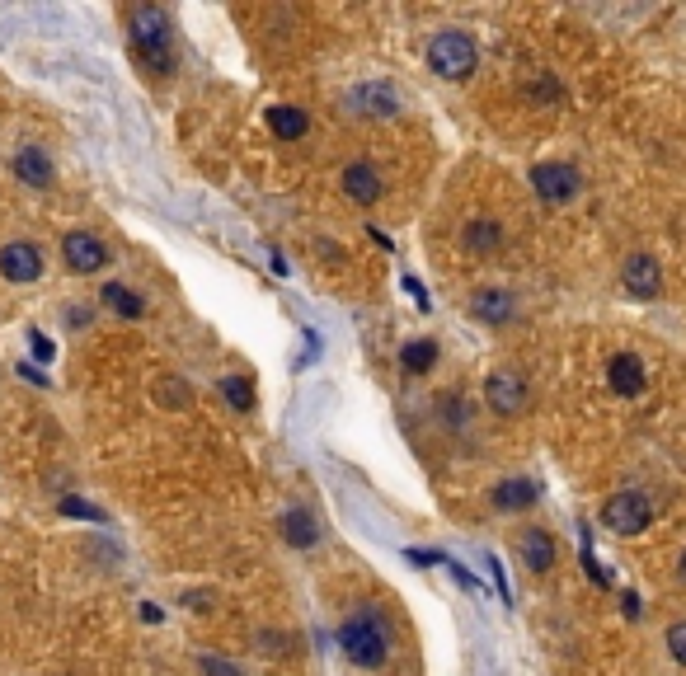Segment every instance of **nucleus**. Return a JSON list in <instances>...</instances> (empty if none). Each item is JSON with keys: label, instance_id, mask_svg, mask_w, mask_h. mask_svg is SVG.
I'll return each instance as SVG.
<instances>
[{"label": "nucleus", "instance_id": "obj_8", "mask_svg": "<svg viewBox=\"0 0 686 676\" xmlns=\"http://www.w3.org/2000/svg\"><path fill=\"white\" fill-rule=\"evenodd\" d=\"M621 287L635 301H654L658 292H663V268H658L654 254H630V259L621 263Z\"/></svg>", "mask_w": 686, "mask_h": 676}, {"label": "nucleus", "instance_id": "obj_18", "mask_svg": "<svg viewBox=\"0 0 686 676\" xmlns=\"http://www.w3.org/2000/svg\"><path fill=\"white\" fill-rule=\"evenodd\" d=\"M282 536H287V545H297V550H311L315 540H320V526H315V517L306 507H292V512L282 517Z\"/></svg>", "mask_w": 686, "mask_h": 676}, {"label": "nucleus", "instance_id": "obj_4", "mask_svg": "<svg viewBox=\"0 0 686 676\" xmlns=\"http://www.w3.org/2000/svg\"><path fill=\"white\" fill-rule=\"evenodd\" d=\"M649 522H654V503L640 489H621L602 503V526L616 531V536H640Z\"/></svg>", "mask_w": 686, "mask_h": 676}, {"label": "nucleus", "instance_id": "obj_24", "mask_svg": "<svg viewBox=\"0 0 686 676\" xmlns=\"http://www.w3.org/2000/svg\"><path fill=\"white\" fill-rule=\"evenodd\" d=\"M198 672H203V676H245L235 662L217 658V653H203V658H198Z\"/></svg>", "mask_w": 686, "mask_h": 676}, {"label": "nucleus", "instance_id": "obj_11", "mask_svg": "<svg viewBox=\"0 0 686 676\" xmlns=\"http://www.w3.org/2000/svg\"><path fill=\"white\" fill-rule=\"evenodd\" d=\"M0 277L5 282H38L43 277V254H38V245H29V240H10V245L0 249Z\"/></svg>", "mask_w": 686, "mask_h": 676}, {"label": "nucleus", "instance_id": "obj_26", "mask_svg": "<svg viewBox=\"0 0 686 676\" xmlns=\"http://www.w3.org/2000/svg\"><path fill=\"white\" fill-rule=\"evenodd\" d=\"M668 653L686 667V620H677V625L668 630Z\"/></svg>", "mask_w": 686, "mask_h": 676}, {"label": "nucleus", "instance_id": "obj_7", "mask_svg": "<svg viewBox=\"0 0 686 676\" xmlns=\"http://www.w3.org/2000/svg\"><path fill=\"white\" fill-rule=\"evenodd\" d=\"M343 108L358 113V118H395L400 113V94L381 85V80H367V85H353L343 94Z\"/></svg>", "mask_w": 686, "mask_h": 676}, {"label": "nucleus", "instance_id": "obj_9", "mask_svg": "<svg viewBox=\"0 0 686 676\" xmlns=\"http://www.w3.org/2000/svg\"><path fill=\"white\" fill-rule=\"evenodd\" d=\"M62 259L71 273H99V268L109 263V245L90 231H71L62 240Z\"/></svg>", "mask_w": 686, "mask_h": 676}, {"label": "nucleus", "instance_id": "obj_25", "mask_svg": "<svg viewBox=\"0 0 686 676\" xmlns=\"http://www.w3.org/2000/svg\"><path fill=\"white\" fill-rule=\"evenodd\" d=\"M221 390H226V400L240 404V409H250V404H254L250 385H245V381H235V376H226V381H221Z\"/></svg>", "mask_w": 686, "mask_h": 676}, {"label": "nucleus", "instance_id": "obj_6", "mask_svg": "<svg viewBox=\"0 0 686 676\" xmlns=\"http://www.w3.org/2000/svg\"><path fill=\"white\" fill-rule=\"evenodd\" d=\"M527 400H531L527 376H517V371H494V376L484 381V404H489V414L513 418V414L527 409Z\"/></svg>", "mask_w": 686, "mask_h": 676}, {"label": "nucleus", "instance_id": "obj_17", "mask_svg": "<svg viewBox=\"0 0 686 676\" xmlns=\"http://www.w3.org/2000/svg\"><path fill=\"white\" fill-rule=\"evenodd\" d=\"M470 310H475V320H484V324H508L513 320V296L499 292V287H484V292H475Z\"/></svg>", "mask_w": 686, "mask_h": 676}, {"label": "nucleus", "instance_id": "obj_27", "mask_svg": "<svg viewBox=\"0 0 686 676\" xmlns=\"http://www.w3.org/2000/svg\"><path fill=\"white\" fill-rule=\"evenodd\" d=\"M29 343H33V357H38V362H52V353H57V348H52L43 334H29Z\"/></svg>", "mask_w": 686, "mask_h": 676}, {"label": "nucleus", "instance_id": "obj_28", "mask_svg": "<svg viewBox=\"0 0 686 676\" xmlns=\"http://www.w3.org/2000/svg\"><path fill=\"white\" fill-rule=\"evenodd\" d=\"M160 400H165V404H184L188 390H184V385H160Z\"/></svg>", "mask_w": 686, "mask_h": 676}, {"label": "nucleus", "instance_id": "obj_23", "mask_svg": "<svg viewBox=\"0 0 686 676\" xmlns=\"http://www.w3.org/2000/svg\"><path fill=\"white\" fill-rule=\"evenodd\" d=\"M57 512H62V517H85V522H104V512L94 503H85V498H62Z\"/></svg>", "mask_w": 686, "mask_h": 676}, {"label": "nucleus", "instance_id": "obj_10", "mask_svg": "<svg viewBox=\"0 0 686 676\" xmlns=\"http://www.w3.org/2000/svg\"><path fill=\"white\" fill-rule=\"evenodd\" d=\"M343 198L358 202V207H376V202L386 198V179L376 174V165H367V160H353V165L343 169Z\"/></svg>", "mask_w": 686, "mask_h": 676}, {"label": "nucleus", "instance_id": "obj_14", "mask_svg": "<svg viewBox=\"0 0 686 676\" xmlns=\"http://www.w3.org/2000/svg\"><path fill=\"white\" fill-rule=\"evenodd\" d=\"M489 498H494L499 512H527V507L541 498V484H536V479H499Z\"/></svg>", "mask_w": 686, "mask_h": 676}, {"label": "nucleus", "instance_id": "obj_19", "mask_svg": "<svg viewBox=\"0 0 686 676\" xmlns=\"http://www.w3.org/2000/svg\"><path fill=\"white\" fill-rule=\"evenodd\" d=\"M437 362V343L433 338H409L405 348H400V367L409 371V376H428Z\"/></svg>", "mask_w": 686, "mask_h": 676}, {"label": "nucleus", "instance_id": "obj_2", "mask_svg": "<svg viewBox=\"0 0 686 676\" xmlns=\"http://www.w3.org/2000/svg\"><path fill=\"white\" fill-rule=\"evenodd\" d=\"M127 29H132V47L137 57L146 62V71L156 76H170L174 71V24L160 5H137L127 15Z\"/></svg>", "mask_w": 686, "mask_h": 676}, {"label": "nucleus", "instance_id": "obj_3", "mask_svg": "<svg viewBox=\"0 0 686 676\" xmlns=\"http://www.w3.org/2000/svg\"><path fill=\"white\" fill-rule=\"evenodd\" d=\"M428 66H433L442 80H466L475 76V66H480V47H475V38L461 29H442L428 43Z\"/></svg>", "mask_w": 686, "mask_h": 676}, {"label": "nucleus", "instance_id": "obj_13", "mask_svg": "<svg viewBox=\"0 0 686 676\" xmlns=\"http://www.w3.org/2000/svg\"><path fill=\"white\" fill-rule=\"evenodd\" d=\"M15 179H19V184H29V188H52L57 169H52L47 151H38V146H24V151H15Z\"/></svg>", "mask_w": 686, "mask_h": 676}, {"label": "nucleus", "instance_id": "obj_15", "mask_svg": "<svg viewBox=\"0 0 686 676\" xmlns=\"http://www.w3.org/2000/svg\"><path fill=\"white\" fill-rule=\"evenodd\" d=\"M461 245H466L470 254H494V249H503V221H494V216L466 221V226H461Z\"/></svg>", "mask_w": 686, "mask_h": 676}, {"label": "nucleus", "instance_id": "obj_12", "mask_svg": "<svg viewBox=\"0 0 686 676\" xmlns=\"http://www.w3.org/2000/svg\"><path fill=\"white\" fill-rule=\"evenodd\" d=\"M517 559H522L527 573H550L555 569V536L541 531V526H527V531L517 536Z\"/></svg>", "mask_w": 686, "mask_h": 676}, {"label": "nucleus", "instance_id": "obj_21", "mask_svg": "<svg viewBox=\"0 0 686 676\" xmlns=\"http://www.w3.org/2000/svg\"><path fill=\"white\" fill-rule=\"evenodd\" d=\"M268 123H273V132H278L282 141H297V137H306V113H301V108H273V118H268Z\"/></svg>", "mask_w": 686, "mask_h": 676}, {"label": "nucleus", "instance_id": "obj_16", "mask_svg": "<svg viewBox=\"0 0 686 676\" xmlns=\"http://www.w3.org/2000/svg\"><path fill=\"white\" fill-rule=\"evenodd\" d=\"M607 376H611V390H616V395H640V390H644V362L635 353H616V357H611Z\"/></svg>", "mask_w": 686, "mask_h": 676}, {"label": "nucleus", "instance_id": "obj_29", "mask_svg": "<svg viewBox=\"0 0 686 676\" xmlns=\"http://www.w3.org/2000/svg\"><path fill=\"white\" fill-rule=\"evenodd\" d=\"M682 578H686V554H682Z\"/></svg>", "mask_w": 686, "mask_h": 676}, {"label": "nucleus", "instance_id": "obj_1", "mask_svg": "<svg viewBox=\"0 0 686 676\" xmlns=\"http://www.w3.org/2000/svg\"><path fill=\"white\" fill-rule=\"evenodd\" d=\"M339 653L353 662V667H362V672L386 667L390 653H395V630H390V620L376 611V606H358V611L339 625Z\"/></svg>", "mask_w": 686, "mask_h": 676}, {"label": "nucleus", "instance_id": "obj_22", "mask_svg": "<svg viewBox=\"0 0 686 676\" xmlns=\"http://www.w3.org/2000/svg\"><path fill=\"white\" fill-rule=\"evenodd\" d=\"M437 409H442V423H447V428H461V423L470 418V404L461 400V395H452V390L437 395Z\"/></svg>", "mask_w": 686, "mask_h": 676}, {"label": "nucleus", "instance_id": "obj_20", "mask_svg": "<svg viewBox=\"0 0 686 676\" xmlns=\"http://www.w3.org/2000/svg\"><path fill=\"white\" fill-rule=\"evenodd\" d=\"M104 301H109V310H118L123 320H141V315H146V301H141L132 287H123V282H109V287H104Z\"/></svg>", "mask_w": 686, "mask_h": 676}, {"label": "nucleus", "instance_id": "obj_5", "mask_svg": "<svg viewBox=\"0 0 686 676\" xmlns=\"http://www.w3.org/2000/svg\"><path fill=\"white\" fill-rule=\"evenodd\" d=\"M531 188H536L541 202L564 207V202H574L583 193V174L574 165H564V160H541V165H531Z\"/></svg>", "mask_w": 686, "mask_h": 676}]
</instances>
